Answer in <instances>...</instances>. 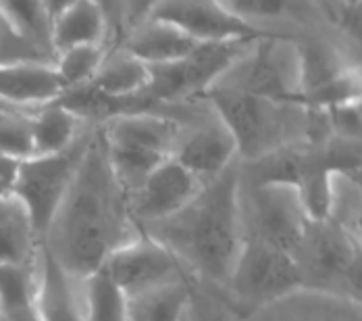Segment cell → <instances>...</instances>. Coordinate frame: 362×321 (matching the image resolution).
<instances>
[{
  "label": "cell",
  "instance_id": "6da1fadb",
  "mask_svg": "<svg viewBox=\"0 0 362 321\" xmlns=\"http://www.w3.org/2000/svg\"><path fill=\"white\" fill-rule=\"evenodd\" d=\"M138 236L127 192L110 169L103 128L94 125L88 150L42 247L69 276L83 280L100 271L112 250Z\"/></svg>",
  "mask_w": 362,
  "mask_h": 321
},
{
  "label": "cell",
  "instance_id": "7a4b0ae2",
  "mask_svg": "<svg viewBox=\"0 0 362 321\" xmlns=\"http://www.w3.org/2000/svg\"><path fill=\"white\" fill-rule=\"evenodd\" d=\"M138 232L173 252L185 271L227 286L242 247L240 161L204 184L180 213L140 225Z\"/></svg>",
  "mask_w": 362,
  "mask_h": 321
},
{
  "label": "cell",
  "instance_id": "3957f363",
  "mask_svg": "<svg viewBox=\"0 0 362 321\" xmlns=\"http://www.w3.org/2000/svg\"><path fill=\"white\" fill-rule=\"evenodd\" d=\"M200 101L215 111L233 136L240 163L256 161L290 144L306 142L308 108L229 88H211Z\"/></svg>",
  "mask_w": 362,
  "mask_h": 321
},
{
  "label": "cell",
  "instance_id": "277c9868",
  "mask_svg": "<svg viewBox=\"0 0 362 321\" xmlns=\"http://www.w3.org/2000/svg\"><path fill=\"white\" fill-rule=\"evenodd\" d=\"M92 134L94 125H88L65 152L52 157H32L19 163L13 196L28 211L40 244L46 238L67 190L71 188L79 163L92 140Z\"/></svg>",
  "mask_w": 362,
  "mask_h": 321
},
{
  "label": "cell",
  "instance_id": "5b68a950",
  "mask_svg": "<svg viewBox=\"0 0 362 321\" xmlns=\"http://www.w3.org/2000/svg\"><path fill=\"white\" fill-rule=\"evenodd\" d=\"M213 88H229L277 103L298 105L300 57L296 42L284 34L254 42L248 55L225 73Z\"/></svg>",
  "mask_w": 362,
  "mask_h": 321
},
{
  "label": "cell",
  "instance_id": "8992f818",
  "mask_svg": "<svg viewBox=\"0 0 362 321\" xmlns=\"http://www.w3.org/2000/svg\"><path fill=\"white\" fill-rule=\"evenodd\" d=\"M240 219L242 238H256L291 257L308 225L300 196L291 186L244 188L240 184Z\"/></svg>",
  "mask_w": 362,
  "mask_h": 321
},
{
  "label": "cell",
  "instance_id": "52a82bcc",
  "mask_svg": "<svg viewBox=\"0 0 362 321\" xmlns=\"http://www.w3.org/2000/svg\"><path fill=\"white\" fill-rule=\"evenodd\" d=\"M171 159L202 184H209L238 161V146L215 111L204 101H196L180 121Z\"/></svg>",
  "mask_w": 362,
  "mask_h": 321
},
{
  "label": "cell",
  "instance_id": "ba28073f",
  "mask_svg": "<svg viewBox=\"0 0 362 321\" xmlns=\"http://www.w3.org/2000/svg\"><path fill=\"white\" fill-rule=\"evenodd\" d=\"M227 286L244 303H271L302 288L293 257L256 238H242Z\"/></svg>",
  "mask_w": 362,
  "mask_h": 321
},
{
  "label": "cell",
  "instance_id": "9c48e42d",
  "mask_svg": "<svg viewBox=\"0 0 362 321\" xmlns=\"http://www.w3.org/2000/svg\"><path fill=\"white\" fill-rule=\"evenodd\" d=\"M304 286L327 288L331 284L356 282L358 249L354 238L335 219L308 221L304 238L293 254Z\"/></svg>",
  "mask_w": 362,
  "mask_h": 321
},
{
  "label": "cell",
  "instance_id": "30bf717a",
  "mask_svg": "<svg viewBox=\"0 0 362 321\" xmlns=\"http://www.w3.org/2000/svg\"><path fill=\"white\" fill-rule=\"evenodd\" d=\"M100 271H105V276L125 294V298L160 286L187 282L185 267L177 257L142 234L112 250Z\"/></svg>",
  "mask_w": 362,
  "mask_h": 321
},
{
  "label": "cell",
  "instance_id": "8fae6325",
  "mask_svg": "<svg viewBox=\"0 0 362 321\" xmlns=\"http://www.w3.org/2000/svg\"><path fill=\"white\" fill-rule=\"evenodd\" d=\"M150 19L175 26L198 44H221L246 38L275 36L233 15L223 2L213 0H167L152 2Z\"/></svg>",
  "mask_w": 362,
  "mask_h": 321
},
{
  "label": "cell",
  "instance_id": "7c38bea8",
  "mask_svg": "<svg viewBox=\"0 0 362 321\" xmlns=\"http://www.w3.org/2000/svg\"><path fill=\"white\" fill-rule=\"evenodd\" d=\"M202 181L194 178L171 157L163 161L142 184L138 192L129 198V213L136 227L163 221L171 215L180 213L202 190Z\"/></svg>",
  "mask_w": 362,
  "mask_h": 321
},
{
  "label": "cell",
  "instance_id": "4fadbf2b",
  "mask_svg": "<svg viewBox=\"0 0 362 321\" xmlns=\"http://www.w3.org/2000/svg\"><path fill=\"white\" fill-rule=\"evenodd\" d=\"M34 309L40 321H83L81 280L69 276L42 244L36 257Z\"/></svg>",
  "mask_w": 362,
  "mask_h": 321
},
{
  "label": "cell",
  "instance_id": "5bb4252c",
  "mask_svg": "<svg viewBox=\"0 0 362 321\" xmlns=\"http://www.w3.org/2000/svg\"><path fill=\"white\" fill-rule=\"evenodd\" d=\"M65 86L52 65L46 63H8L0 65V103L21 111H36L59 101Z\"/></svg>",
  "mask_w": 362,
  "mask_h": 321
},
{
  "label": "cell",
  "instance_id": "9a60e30c",
  "mask_svg": "<svg viewBox=\"0 0 362 321\" xmlns=\"http://www.w3.org/2000/svg\"><path fill=\"white\" fill-rule=\"evenodd\" d=\"M52 15L54 57L75 46H107V17L103 2H46Z\"/></svg>",
  "mask_w": 362,
  "mask_h": 321
},
{
  "label": "cell",
  "instance_id": "2e32d148",
  "mask_svg": "<svg viewBox=\"0 0 362 321\" xmlns=\"http://www.w3.org/2000/svg\"><path fill=\"white\" fill-rule=\"evenodd\" d=\"M100 128L105 140L109 144L152 150L165 157H171L180 134V121L175 117L154 115V113L117 117L103 123Z\"/></svg>",
  "mask_w": 362,
  "mask_h": 321
},
{
  "label": "cell",
  "instance_id": "e0dca14e",
  "mask_svg": "<svg viewBox=\"0 0 362 321\" xmlns=\"http://www.w3.org/2000/svg\"><path fill=\"white\" fill-rule=\"evenodd\" d=\"M119 46L125 48L140 63H144L146 67H152V65H167L185 59L189 52L198 48V42L171 23L148 19Z\"/></svg>",
  "mask_w": 362,
  "mask_h": 321
},
{
  "label": "cell",
  "instance_id": "ac0fdd59",
  "mask_svg": "<svg viewBox=\"0 0 362 321\" xmlns=\"http://www.w3.org/2000/svg\"><path fill=\"white\" fill-rule=\"evenodd\" d=\"M40 240L28 211L15 196L0 198V265L32 267L36 263Z\"/></svg>",
  "mask_w": 362,
  "mask_h": 321
},
{
  "label": "cell",
  "instance_id": "d6986e66",
  "mask_svg": "<svg viewBox=\"0 0 362 321\" xmlns=\"http://www.w3.org/2000/svg\"><path fill=\"white\" fill-rule=\"evenodd\" d=\"M148 79L150 73L144 63L132 57L125 48L110 46L105 52L98 72L90 79L88 86L112 98H129L144 94Z\"/></svg>",
  "mask_w": 362,
  "mask_h": 321
},
{
  "label": "cell",
  "instance_id": "ffe728a7",
  "mask_svg": "<svg viewBox=\"0 0 362 321\" xmlns=\"http://www.w3.org/2000/svg\"><path fill=\"white\" fill-rule=\"evenodd\" d=\"M88 128L69 108L61 107L57 101L32 111L34 132V157H52L71 148L81 132Z\"/></svg>",
  "mask_w": 362,
  "mask_h": 321
},
{
  "label": "cell",
  "instance_id": "44dd1931",
  "mask_svg": "<svg viewBox=\"0 0 362 321\" xmlns=\"http://www.w3.org/2000/svg\"><path fill=\"white\" fill-rule=\"evenodd\" d=\"M0 15L13 34L36 48L42 57L54 63L52 50V15L40 0H0Z\"/></svg>",
  "mask_w": 362,
  "mask_h": 321
},
{
  "label": "cell",
  "instance_id": "7402d4cb",
  "mask_svg": "<svg viewBox=\"0 0 362 321\" xmlns=\"http://www.w3.org/2000/svg\"><path fill=\"white\" fill-rule=\"evenodd\" d=\"M189 303L187 282L160 286L127 298V317L129 321H183L189 313Z\"/></svg>",
  "mask_w": 362,
  "mask_h": 321
},
{
  "label": "cell",
  "instance_id": "603a6c76",
  "mask_svg": "<svg viewBox=\"0 0 362 321\" xmlns=\"http://www.w3.org/2000/svg\"><path fill=\"white\" fill-rule=\"evenodd\" d=\"M300 57V98L315 92L317 88L339 77L344 72L352 69L344 65L339 55L319 42H296ZM298 98V103H300Z\"/></svg>",
  "mask_w": 362,
  "mask_h": 321
},
{
  "label": "cell",
  "instance_id": "cb8c5ba5",
  "mask_svg": "<svg viewBox=\"0 0 362 321\" xmlns=\"http://www.w3.org/2000/svg\"><path fill=\"white\" fill-rule=\"evenodd\" d=\"M83 321H129L127 298L110 282L105 271L81 280Z\"/></svg>",
  "mask_w": 362,
  "mask_h": 321
},
{
  "label": "cell",
  "instance_id": "d4e9b609",
  "mask_svg": "<svg viewBox=\"0 0 362 321\" xmlns=\"http://www.w3.org/2000/svg\"><path fill=\"white\" fill-rule=\"evenodd\" d=\"M105 52L107 46H75L59 52L54 57L52 67L59 75L61 84L65 86V92L90 84V79L96 75L105 59Z\"/></svg>",
  "mask_w": 362,
  "mask_h": 321
},
{
  "label": "cell",
  "instance_id": "484cf974",
  "mask_svg": "<svg viewBox=\"0 0 362 321\" xmlns=\"http://www.w3.org/2000/svg\"><path fill=\"white\" fill-rule=\"evenodd\" d=\"M0 157L25 161L34 157L32 113L21 108H0Z\"/></svg>",
  "mask_w": 362,
  "mask_h": 321
},
{
  "label": "cell",
  "instance_id": "4316f807",
  "mask_svg": "<svg viewBox=\"0 0 362 321\" xmlns=\"http://www.w3.org/2000/svg\"><path fill=\"white\" fill-rule=\"evenodd\" d=\"M46 63L52 65L46 57H42L36 48H32L30 44H25L23 40L13 34V30L8 28V23L4 21V17L0 15V65H8V63Z\"/></svg>",
  "mask_w": 362,
  "mask_h": 321
},
{
  "label": "cell",
  "instance_id": "83f0119b",
  "mask_svg": "<svg viewBox=\"0 0 362 321\" xmlns=\"http://www.w3.org/2000/svg\"><path fill=\"white\" fill-rule=\"evenodd\" d=\"M223 4L233 15L242 17L248 23H254L256 19H262V17L281 15L288 9V2H273V0H233V2H223Z\"/></svg>",
  "mask_w": 362,
  "mask_h": 321
},
{
  "label": "cell",
  "instance_id": "f1b7e54d",
  "mask_svg": "<svg viewBox=\"0 0 362 321\" xmlns=\"http://www.w3.org/2000/svg\"><path fill=\"white\" fill-rule=\"evenodd\" d=\"M19 163L21 161L0 157V198L2 196H13L17 174H19Z\"/></svg>",
  "mask_w": 362,
  "mask_h": 321
},
{
  "label": "cell",
  "instance_id": "f546056e",
  "mask_svg": "<svg viewBox=\"0 0 362 321\" xmlns=\"http://www.w3.org/2000/svg\"><path fill=\"white\" fill-rule=\"evenodd\" d=\"M2 317L6 321H40L36 309H34V300L32 303H25L21 307H15L11 311H4Z\"/></svg>",
  "mask_w": 362,
  "mask_h": 321
},
{
  "label": "cell",
  "instance_id": "4dcf8cb0",
  "mask_svg": "<svg viewBox=\"0 0 362 321\" xmlns=\"http://www.w3.org/2000/svg\"><path fill=\"white\" fill-rule=\"evenodd\" d=\"M183 321H194V320H192V313H187V315L183 317Z\"/></svg>",
  "mask_w": 362,
  "mask_h": 321
},
{
  "label": "cell",
  "instance_id": "1f68e13d",
  "mask_svg": "<svg viewBox=\"0 0 362 321\" xmlns=\"http://www.w3.org/2000/svg\"><path fill=\"white\" fill-rule=\"evenodd\" d=\"M6 107H8V105H4V103H0V108H6ZM13 108H15V107H13Z\"/></svg>",
  "mask_w": 362,
  "mask_h": 321
},
{
  "label": "cell",
  "instance_id": "d6a6232c",
  "mask_svg": "<svg viewBox=\"0 0 362 321\" xmlns=\"http://www.w3.org/2000/svg\"><path fill=\"white\" fill-rule=\"evenodd\" d=\"M0 321H6V320H4V317H0Z\"/></svg>",
  "mask_w": 362,
  "mask_h": 321
},
{
  "label": "cell",
  "instance_id": "836d02e7",
  "mask_svg": "<svg viewBox=\"0 0 362 321\" xmlns=\"http://www.w3.org/2000/svg\"><path fill=\"white\" fill-rule=\"evenodd\" d=\"M0 269H2V265H0Z\"/></svg>",
  "mask_w": 362,
  "mask_h": 321
},
{
  "label": "cell",
  "instance_id": "e575fe53",
  "mask_svg": "<svg viewBox=\"0 0 362 321\" xmlns=\"http://www.w3.org/2000/svg\"><path fill=\"white\" fill-rule=\"evenodd\" d=\"M0 315H2V313H0Z\"/></svg>",
  "mask_w": 362,
  "mask_h": 321
},
{
  "label": "cell",
  "instance_id": "d590c367",
  "mask_svg": "<svg viewBox=\"0 0 362 321\" xmlns=\"http://www.w3.org/2000/svg\"><path fill=\"white\" fill-rule=\"evenodd\" d=\"M0 317H2V315H0Z\"/></svg>",
  "mask_w": 362,
  "mask_h": 321
}]
</instances>
